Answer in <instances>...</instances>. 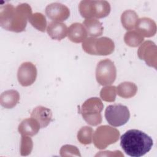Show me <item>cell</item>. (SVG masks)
Instances as JSON below:
<instances>
[{"label":"cell","instance_id":"obj_1","mask_svg":"<svg viewBox=\"0 0 157 157\" xmlns=\"http://www.w3.org/2000/svg\"><path fill=\"white\" fill-rule=\"evenodd\" d=\"M31 6L22 3L14 7L11 4L1 5L0 7V25L7 31L20 33L26 29L27 21L32 15Z\"/></svg>","mask_w":157,"mask_h":157},{"label":"cell","instance_id":"obj_2","mask_svg":"<svg viewBox=\"0 0 157 157\" xmlns=\"http://www.w3.org/2000/svg\"><path fill=\"white\" fill-rule=\"evenodd\" d=\"M153 145L151 137L138 129H129L120 137V145L128 155L140 157L147 153Z\"/></svg>","mask_w":157,"mask_h":157},{"label":"cell","instance_id":"obj_3","mask_svg":"<svg viewBox=\"0 0 157 157\" xmlns=\"http://www.w3.org/2000/svg\"><path fill=\"white\" fill-rule=\"evenodd\" d=\"M104 105L100 98H90L86 99L82 105L80 112L83 118L90 125L96 126L102 123L101 112Z\"/></svg>","mask_w":157,"mask_h":157},{"label":"cell","instance_id":"obj_4","mask_svg":"<svg viewBox=\"0 0 157 157\" xmlns=\"http://www.w3.org/2000/svg\"><path fill=\"white\" fill-rule=\"evenodd\" d=\"M120 135V131L117 129L108 125H102L99 126L93 134V144L98 149H105L109 145L117 142Z\"/></svg>","mask_w":157,"mask_h":157},{"label":"cell","instance_id":"obj_5","mask_svg":"<svg viewBox=\"0 0 157 157\" xmlns=\"http://www.w3.org/2000/svg\"><path fill=\"white\" fill-rule=\"evenodd\" d=\"M104 115L109 124L118 127L124 125L128 121L130 118V112L126 105L115 104L107 107Z\"/></svg>","mask_w":157,"mask_h":157},{"label":"cell","instance_id":"obj_6","mask_svg":"<svg viewBox=\"0 0 157 157\" xmlns=\"http://www.w3.org/2000/svg\"><path fill=\"white\" fill-rule=\"evenodd\" d=\"M117 77V69L113 61L109 59L100 61L96 68V78L102 86L112 84Z\"/></svg>","mask_w":157,"mask_h":157},{"label":"cell","instance_id":"obj_7","mask_svg":"<svg viewBox=\"0 0 157 157\" xmlns=\"http://www.w3.org/2000/svg\"><path fill=\"white\" fill-rule=\"evenodd\" d=\"M139 58L144 60L146 64L156 69L157 47L151 40H147L141 44L137 51Z\"/></svg>","mask_w":157,"mask_h":157},{"label":"cell","instance_id":"obj_8","mask_svg":"<svg viewBox=\"0 0 157 157\" xmlns=\"http://www.w3.org/2000/svg\"><path fill=\"white\" fill-rule=\"evenodd\" d=\"M37 68L31 62H24L19 67L17 71V79L23 86L31 85L36 80Z\"/></svg>","mask_w":157,"mask_h":157},{"label":"cell","instance_id":"obj_9","mask_svg":"<svg viewBox=\"0 0 157 157\" xmlns=\"http://www.w3.org/2000/svg\"><path fill=\"white\" fill-rule=\"evenodd\" d=\"M45 13L53 21L61 22L69 18L70 10L66 6L61 3L53 2L46 7Z\"/></svg>","mask_w":157,"mask_h":157},{"label":"cell","instance_id":"obj_10","mask_svg":"<svg viewBox=\"0 0 157 157\" xmlns=\"http://www.w3.org/2000/svg\"><path fill=\"white\" fill-rule=\"evenodd\" d=\"M135 28L144 37H151L156 33V25L155 21L148 17L139 18Z\"/></svg>","mask_w":157,"mask_h":157},{"label":"cell","instance_id":"obj_11","mask_svg":"<svg viewBox=\"0 0 157 157\" xmlns=\"http://www.w3.org/2000/svg\"><path fill=\"white\" fill-rule=\"evenodd\" d=\"M31 117L38 121L40 128H44L47 127L51 122L52 120V112L47 107L39 105L33 110Z\"/></svg>","mask_w":157,"mask_h":157},{"label":"cell","instance_id":"obj_12","mask_svg":"<svg viewBox=\"0 0 157 157\" xmlns=\"http://www.w3.org/2000/svg\"><path fill=\"white\" fill-rule=\"evenodd\" d=\"M114 49L115 44L110 38L107 37L96 38L94 42L95 55H109L113 53Z\"/></svg>","mask_w":157,"mask_h":157},{"label":"cell","instance_id":"obj_13","mask_svg":"<svg viewBox=\"0 0 157 157\" xmlns=\"http://www.w3.org/2000/svg\"><path fill=\"white\" fill-rule=\"evenodd\" d=\"M40 128L38 121L33 118H25L21 121L18 127V131L21 136H34L36 135Z\"/></svg>","mask_w":157,"mask_h":157},{"label":"cell","instance_id":"obj_14","mask_svg":"<svg viewBox=\"0 0 157 157\" xmlns=\"http://www.w3.org/2000/svg\"><path fill=\"white\" fill-rule=\"evenodd\" d=\"M88 34L84 25L80 23H74L69 27L67 37L69 39L74 43L83 42Z\"/></svg>","mask_w":157,"mask_h":157},{"label":"cell","instance_id":"obj_15","mask_svg":"<svg viewBox=\"0 0 157 157\" xmlns=\"http://www.w3.org/2000/svg\"><path fill=\"white\" fill-rule=\"evenodd\" d=\"M67 27L66 24L59 21H52L49 23L47 32L48 36L53 40H61L67 35Z\"/></svg>","mask_w":157,"mask_h":157},{"label":"cell","instance_id":"obj_16","mask_svg":"<svg viewBox=\"0 0 157 157\" xmlns=\"http://www.w3.org/2000/svg\"><path fill=\"white\" fill-rule=\"evenodd\" d=\"M20 101V94L15 90L4 91L0 96V104L5 109H12Z\"/></svg>","mask_w":157,"mask_h":157},{"label":"cell","instance_id":"obj_17","mask_svg":"<svg viewBox=\"0 0 157 157\" xmlns=\"http://www.w3.org/2000/svg\"><path fill=\"white\" fill-rule=\"evenodd\" d=\"M83 25H84L88 36L93 37L100 36L102 34L104 28L102 23L96 18L85 19Z\"/></svg>","mask_w":157,"mask_h":157},{"label":"cell","instance_id":"obj_18","mask_svg":"<svg viewBox=\"0 0 157 157\" xmlns=\"http://www.w3.org/2000/svg\"><path fill=\"white\" fill-rule=\"evenodd\" d=\"M137 91V85L131 82L121 83L117 87V94L123 98L128 99L134 97Z\"/></svg>","mask_w":157,"mask_h":157},{"label":"cell","instance_id":"obj_19","mask_svg":"<svg viewBox=\"0 0 157 157\" xmlns=\"http://www.w3.org/2000/svg\"><path fill=\"white\" fill-rule=\"evenodd\" d=\"M110 5L107 1H93L94 18L106 17L110 12Z\"/></svg>","mask_w":157,"mask_h":157},{"label":"cell","instance_id":"obj_20","mask_svg":"<svg viewBox=\"0 0 157 157\" xmlns=\"http://www.w3.org/2000/svg\"><path fill=\"white\" fill-rule=\"evenodd\" d=\"M139 20L137 13L132 10H126L121 15V22L123 28L131 31L135 28L136 25Z\"/></svg>","mask_w":157,"mask_h":157},{"label":"cell","instance_id":"obj_21","mask_svg":"<svg viewBox=\"0 0 157 157\" xmlns=\"http://www.w3.org/2000/svg\"><path fill=\"white\" fill-rule=\"evenodd\" d=\"M144 40V37L136 30L127 31L124 36L125 44L131 47H136L140 45Z\"/></svg>","mask_w":157,"mask_h":157},{"label":"cell","instance_id":"obj_22","mask_svg":"<svg viewBox=\"0 0 157 157\" xmlns=\"http://www.w3.org/2000/svg\"><path fill=\"white\" fill-rule=\"evenodd\" d=\"M31 25L38 31L45 32L47 29V20L44 15L40 12H36L33 13L30 17L29 20Z\"/></svg>","mask_w":157,"mask_h":157},{"label":"cell","instance_id":"obj_23","mask_svg":"<svg viewBox=\"0 0 157 157\" xmlns=\"http://www.w3.org/2000/svg\"><path fill=\"white\" fill-rule=\"evenodd\" d=\"M93 136V129L91 127L85 126L82 127L77 133V139L78 142L83 145L90 144L92 142Z\"/></svg>","mask_w":157,"mask_h":157},{"label":"cell","instance_id":"obj_24","mask_svg":"<svg viewBox=\"0 0 157 157\" xmlns=\"http://www.w3.org/2000/svg\"><path fill=\"white\" fill-rule=\"evenodd\" d=\"M78 10L81 16L86 19L94 18L93 12V1L83 0L78 5Z\"/></svg>","mask_w":157,"mask_h":157},{"label":"cell","instance_id":"obj_25","mask_svg":"<svg viewBox=\"0 0 157 157\" xmlns=\"http://www.w3.org/2000/svg\"><path fill=\"white\" fill-rule=\"evenodd\" d=\"M117 87L115 86H106L100 91L101 98L106 102H114L116 99Z\"/></svg>","mask_w":157,"mask_h":157},{"label":"cell","instance_id":"obj_26","mask_svg":"<svg viewBox=\"0 0 157 157\" xmlns=\"http://www.w3.org/2000/svg\"><path fill=\"white\" fill-rule=\"evenodd\" d=\"M33 148V142L31 137L27 136H21L20 142V155L28 156L31 154Z\"/></svg>","mask_w":157,"mask_h":157},{"label":"cell","instance_id":"obj_27","mask_svg":"<svg viewBox=\"0 0 157 157\" xmlns=\"http://www.w3.org/2000/svg\"><path fill=\"white\" fill-rule=\"evenodd\" d=\"M59 153L61 156H81L79 150L76 146L72 145H64L61 147Z\"/></svg>","mask_w":157,"mask_h":157},{"label":"cell","instance_id":"obj_28","mask_svg":"<svg viewBox=\"0 0 157 157\" xmlns=\"http://www.w3.org/2000/svg\"><path fill=\"white\" fill-rule=\"evenodd\" d=\"M96 38L90 37L86 38L82 42V48L86 53L90 55H95L94 53V42Z\"/></svg>","mask_w":157,"mask_h":157}]
</instances>
